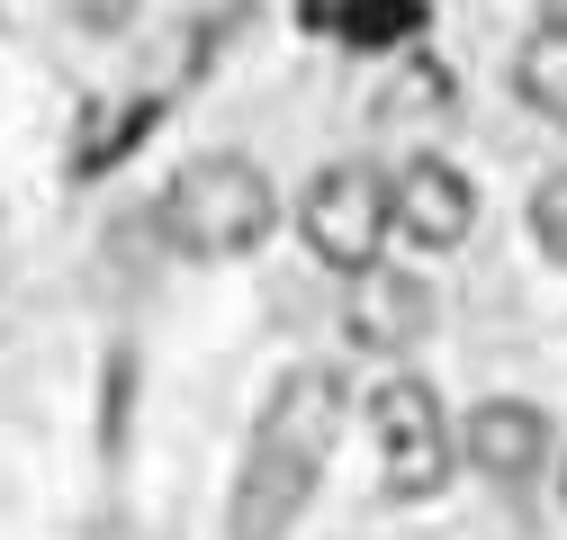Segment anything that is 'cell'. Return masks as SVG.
Masks as SVG:
<instances>
[{
    "mask_svg": "<svg viewBox=\"0 0 567 540\" xmlns=\"http://www.w3.org/2000/svg\"><path fill=\"white\" fill-rule=\"evenodd\" d=\"M342 405H351L342 378L316 370V361L270 387L261 424H252V459H244V478H235V540H279V531L307 513L324 459L342 442Z\"/></svg>",
    "mask_w": 567,
    "mask_h": 540,
    "instance_id": "obj_1",
    "label": "cell"
},
{
    "mask_svg": "<svg viewBox=\"0 0 567 540\" xmlns=\"http://www.w3.org/2000/svg\"><path fill=\"white\" fill-rule=\"evenodd\" d=\"M163 126V100L154 91H126V100H91L82 108V135H73V180H100V172H117L145 135Z\"/></svg>",
    "mask_w": 567,
    "mask_h": 540,
    "instance_id": "obj_8",
    "label": "cell"
},
{
    "mask_svg": "<svg viewBox=\"0 0 567 540\" xmlns=\"http://www.w3.org/2000/svg\"><path fill=\"white\" fill-rule=\"evenodd\" d=\"M370 433H379V478L396 505H423L451 487V424H442V396L423 378L370 387Z\"/></svg>",
    "mask_w": 567,
    "mask_h": 540,
    "instance_id": "obj_4",
    "label": "cell"
},
{
    "mask_svg": "<svg viewBox=\"0 0 567 540\" xmlns=\"http://www.w3.org/2000/svg\"><path fill=\"white\" fill-rule=\"evenodd\" d=\"M514 91H523L532 117L567 126V19H540V28L523 37V54H514Z\"/></svg>",
    "mask_w": 567,
    "mask_h": 540,
    "instance_id": "obj_10",
    "label": "cell"
},
{
    "mask_svg": "<svg viewBox=\"0 0 567 540\" xmlns=\"http://www.w3.org/2000/svg\"><path fill=\"white\" fill-rule=\"evenodd\" d=\"M63 19H82V28H100V37H117V28L135 19V0H63Z\"/></svg>",
    "mask_w": 567,
    "mask_h": 540,
    "instance_id": "obj_12",
    "label": "cell"
},
{
    "mask_svg": "<svg viewBox=\"0 0 567 540\" xmlns=\"http://www.w3.org/2000/svg\"><path fill=\"white\" fill-rule=\"evenodd\" d=\"M468 226H477L468 172L442 163V154H414V163L396 172V235H405L414 252H451V243H468Z\"/></svg>",
    "mask_w": 567,
    "mask_h": 540,
    "instance_id": "obj_5",
    "label": "cell"
},
{
    "mask_svg": "<svg viewBox=\"0 0 567 540\" xmlns=\"http://www.w3.org/2000/svg\"><path fill=\"white\" fill-rule=\"evenodd\" d=\"M468 468L477 478H495V487H523L532 468L549 459V415L540 405H523V396H486V405H468Z\"/></svg>",
    "mask_w": 567,
    "mask_h": 540,
    "instance_id": "obj_7",
    "label": "cell"
},
{
    "mask_svg": "<svg viewBox=\"0 0 567 540\" xmlns=\"http://www.w3.org/2000/svg\"><path fill=\"white\" fill-rule=\"evenodd\" d=\"M154 226H163V243L189 252V261H244V252H261L270 226H279V189H270V172L244 163V154H198V163L172 172Z\"/></svg>",
    "mask_w": 567,
    "mask_h": 540,
    "instance_id": "obj_2",
    "label": "cell"
},
{
    "mask_svg": "<svg viewBox=\"0 0 567 540\" xmlns=\"http://www.w3.org/2000/svg\"><path fill=\"white\" fill-rule=\"evenodd\" d=\"M342 333H351L361 352H414L423 333H433V289H423L414 270H396V261H370L361 280H351Z\"/></svg>",
    "mask_w": 567,
    "mask_h": 540,
    "instance_id": "obj_6",
    "label": "cell"
},
{
    "mask_svg": "<svg viewBox=\"0 0 567 540\" xmlns=\"http://www.w3.org/2000/svg\"><path fill=\"white\" fill-rule=\"evenodd\" d=\"M298 235L324 270H342V280H361V270L388 252L396 235V180L370 172V163H324L298 198Z\"/></svg>",
    "mask_w": 567,
    "mask_h": 540,
    "instance_id": "obj_3",
    "label": "cell"
},
{
    "mask_svg": "<svg viewBox=\"0 0 567 540\" xmlns=\"http://www.w3.org/2000/svg\"><path fill=\"white\" fill-rule=\"evenodd\" d=\"M433 28V0H333V37L351 54H405Z\"/></svg>",
    "mask_w": 567,
    "mask_h": 540,
    "instance_id": "obj_9",
    "label": "cell"
},
{
    "mask_svg": "<svg viewBox=\"0 0 567 540\" xmlns=\"http://www.w3.org/2000/svg\"><path fill=\"white\" fill-rule=\"evenodd\" d=\"M532 243L567 270V172H549V180L532 189Z\"/></svg>",
    "mask_w": 567,
    "mask_h": 540,
    "instance_id": "obj_11",
    "label": "cell"
}]
</instances>
